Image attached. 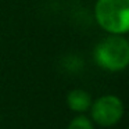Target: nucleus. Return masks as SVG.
<instances>
[{
  "label": "nucleus",
  "mask_w": 129,
  "mask_h": 129,
  "mask_svg": "<svg viewBox=\"0 0 129 129\" xmlns=\"http://www.w3.org/2000/svg\"><path fill=\"white\" fill-rule=\"evenodd\" d=\"M93 57L103 70L111 72L122 71L129 62V42L121 35L107 36L96 46Z\"/></svg>",
  "instance_id": "obj_1"
},
{
  "label": "nucleus",
  "mask_w": 129,
  "mask_h": 129,
  "mask_svg": "<svg viewBox=\"0 0 129 129\" xmlns=\"http://www.w3.org/2000/svg\"><path fill=\"white\" fill-rule=\"evenodd\" d=\"M94 15L104 31L122 35L129 29V0H97Z\"/></svg>",
  "instance_id": "obj_2"
},
{
  "label": "nucleus",
  "mask_w": 129,
  "mask_h": 129,
  "mask_svg": "<svg viewBox=\"0 0 129 129\" xmlns=\"http://www.w3.org/2000/svg\"><path fill=\"white\" fill-rule=\"evenodd\" d=\"M92 118L100 126H112L123 115V104L119 97L112 94L101 96L92 104Z\"/></svg>",
  "instance_id": "obj_3"
},
{
  "label": "nucleus",
  "mask_w": 129,
  "mask_h": 129,
  "mask_svg": "<svg viewBox=\"0 0 129 129\" xmlns=\"http://www.w3.org/2000/svg\"><path fill=\"white\" fill-rule=\"evenodd\" d=\"M67 104L72 111L83 112V111L90 108V106H92V97L85 90L74 89L67 96Z\"/></svg>",
  "instance_id": "obj_4"
},
{
  "label": "nucleus",
  "mask_w": 129,
  "mask_h": 129,
  "mask_svg": "<svg viewBox=\"0 0 129 129\" xmlns=\"http://www.w3.org/2000/svg\"><path fill=\"white\" fill-rule=\"evenodd\" d=\"M68 129H93V123L87 117L78 115L70 122Z\"/></svg>",
  "instance_id": "obj_5"
}]
</instances>
